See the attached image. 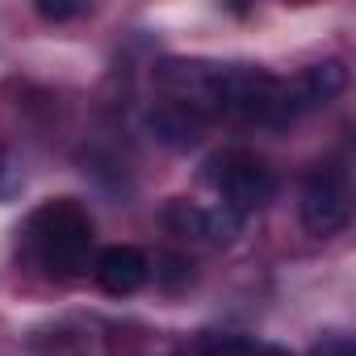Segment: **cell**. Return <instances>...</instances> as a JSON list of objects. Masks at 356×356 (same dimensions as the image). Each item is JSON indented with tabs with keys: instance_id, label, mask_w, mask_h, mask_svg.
I'll return each mask as SVG.
<instances>
[{
	"instance_id": "6",
	"label": "cell",
	"mask_w": 356,
	"mask_h": 356,
	"mask_svg": "<svg viewBox=\"0 0 356 356\" xmlns=\"http://www.w3.org/2000/svg\"><path fill=\"white\" fill-rule=\"evenodd\" d=\"M26 189V159L13 147H0V202H9Z\"/></svg>"
},
{
	"instance_id": "7",
	"label": "cell",
	"mask_w": 356,
	"mask_h": 356,
	"mask_svg": "<svg viewBox=\"0 0 356 356\" xmlns=\"http://www.w3.org/2000/svg\"><path fill=\"white\" fill-rule=\"evenodd\" d=\"M306 356H356V343H352V335H343V331H327V335L314 339V348H310Z\"/></svg>"
},
{
	"instance_id": "4",
	"label": "cell",
	"mask_w": 356,
	"mask_h": 356,
	"mask_svg": "<svg viewBox=\"0 0 356 356\" xmlns=\"http://www.w3.org/2000/svg\"><path fill=\"white\" fill-rule=\"evenodd\" d=\"M92 281L109 298H130L151 281V260H147L143 248H130V243L101 248L92 256Z\"/></svg>"
},
{
	"instance_id": "2",
	"label": "cell",
	"mask_w": 356,
	"mask_h": 356,
	"mask_svg": "<svg viewBox=\"0 0 356 356\" xmlns=\"http://www.w3.org/2000/svg\"><path fill=\"white\" fill-rule=\"evenodd\" d=\"M202 193H206V202L202 206H210L218 218H227L231 227H243L252 214H260L273 197H277V189H281V181H277V172L256 155V151H248V147H227V151H214L206 163H202Z\"/></svg>"
},
{
	"instance_id": "1",
	"label": "cell",
	"mask_w": 356,
	"mask_h": 356,
	"mask_svg": "<svg viewBox=\"0 0 356 356\" xmlns=\"http://www.w3.org/2000/svg\"><path fill=\"white\" fill-rule=\"evenodd\" d=\"M22 252L38 264L51 281H80L92 268L97 256V222L84 202L76 197H51L38 210H30L22 227Z\"/></svg>"
},
{
	"instance_id": "3",
	"label": "cell",
	"mask_w": 356,
	"mask_h": 356,
	"mask_svg": "<svg viewBox=\"0 0 356 356\" xmlns=\"http://www.w3.org/2000/svg\"><path fill=\"white\" fill-rule=\"evenodd\" d=\"M298 214H302V227L318 239H331L352 222V168H348L343 151L318 159L306 172Z\"/></svg>"
},
{
	"instance_id": "8",
	"label": "cell",
	"mask_w": 356,
	"mask_h": 356,
	"mask_svg": "<svg viewBox=\"0 0 356 356\" xmlns=\"http://www.w3.org/2000/svg\"><path fill=\"white\" fill-rule=\"evenodd\" d=\"M88 5H38V17L42 22H72V17H84Z\"/></svg>"
},
{
	"instance_id": "5",
	"label": "cell",
	"mask_w": 356,
	"mask_h": 356,
	"mask_svg": "<svg viewBox=\"0 0 356 356\" xmlns=\"http://www.w3.org/2000/svg\"><path fill=\"white\" fill-rule=\"evenodd\" d=\"M181 348H185V356H281L277 348H268V343H260V339L214 335V331H206V335H197V339H189V343H181Z\"/></svg>"
}]
</instances>
